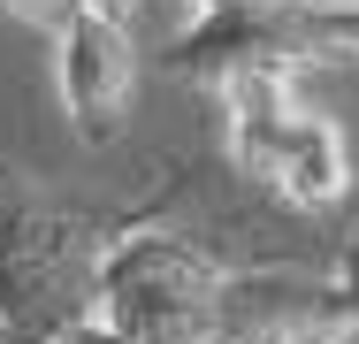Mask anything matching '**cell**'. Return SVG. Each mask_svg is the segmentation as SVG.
Masks as SVG:
<instances>
[{
	"instance_id": "5",
	"label": "cell",
	"mask_w": 359,
	"mask_h": 344,
	"mask_svg": "<svg viewBox=\"0 0 359 344\" xmlns=\"http://www.w3.org/2000/svg\"><path fill=\"white\" fill-rule=\"evenodd\" d=\"M329 291H337V314L359 329V222L337 237V253H329Z\"/></svg>"
},
{
	"instance_id": "2",
	"label": "cell",
	"mask_w": 359,
	"mask_h": 344,
	"mask_svg": "<svg viewBox=\"0 0 359 344\" xmlns=\"http://www.w3.org/2000/svg\"><path fill=\"white\" fill-rule=\"evenodd\" d=\"M229 283L237 268H222L215 245L153 214H130L107 245L100 329L115 344H215L229 314Z\"/></svg>"
},
{
	"instance_id": "9",
	"label": "cell",
	"mask_w": 359,
	"mask_h": 344,
	"mask_svg": "<svg viewBox=\"0 0 359 344\" xmlns=\"http://www.w3.org/2000/svg\"><path fill=\"white\" fill-rule=\"evenodd\" d=\"M107 8H123V0H107Z\"/></svg>"
},
{
	"instance_id": "3",
	"label": "cell",
	"mask_w": 359,
	"mask_h": 344,
	"mask_svg": "<svg viewBox=\"0 0 359 344\" xmlns=\"http://www.w3.org/2000/svg\"><path fill=\"white\" fill-rule=\"evenodd\" d=\"M222 145H229V176H245L252 192L298 206V214H329L352 192V145L344 131L298 100L290 69H252L237 84H222Z\"/></svg>"
},
{
	"instance_id": "4",
	"label": "cell",
	"mask_w": 359,
	"mask_h": 344,
	"mask_svg": "<svg viewBox=\"0 0 359 344\" xmlns=\"http://www.w3.org/2000/svg\"><path fill=\"white\" fill-rule=\"evenodd\" d=\"M46 39H54V92H62L69 131L84 145H115L130 123V92H138V39L123 8L76 0Z\"/></svg>"
},
{
	"instance_id": "8",
	"label": "cell",
	"mask_w": 359,
	"mask_h": 344,
	"mask_svg": "<svg viewBox=\"0 0 359 344\" xmlns=\"http://www.w3.org/2000/svg\"><path fill=\"white\" fill-rule=\"evenodd\" d=\"M0 344H23V337H15V329H8V322H0Z\"/></svg>"
},
{
	"instance_id": "1",
	"label": "cell",
	"mask_w": 359,
	"mask_h": 344,
	"mask_svg": "<svg viewBox=\"0 0 359 344\" xmlns=\"http://www.w3.org/2000/svg\"><path fill=\"white\" fill-rule=\"evenodd\" d=\"M130 214L0 199V322L23 344H69L100 329L107 245Z\"/></svg>"
},
{
	"instance_id": "7",
	"label": "cell",
	"mask_w": 359,
	"mask_h": 344,
	"mask_svg": "<svg viewBox=\"0 0 359 344\" xmlns=\"http://www.w3.org/2000/svg\"><path fill=\"white\" fill-rule=\"evenodd\" d=\"M229 8H260V0H191V15H229Z\"/></svg>"
},
{
	"instance_id": "6",
	"label": "cell",
	"mask_w": 359,
	"mask_h": 344,
	"mask_svg": "<svg viewBox=\"0 0 359 344\" xmlns=\"http://www.w3.org/2000/svg\"><path fill=\"white\" fill-rule=\"evenodd\" d=\"M0 8H15V15H23V23H31V31H54V23H62V15H69L76 0H0Z\"/></svg>"
}]
</instances>
